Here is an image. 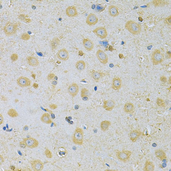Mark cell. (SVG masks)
I'll use <instances>...</instances> for the list:
<instances>
[{"label": "cell", "mask_w": 171, "mask_h": 171, "mask_svg": "<svg viewBox=\"0 0 171 171\" xmlns=\"http://www.w3.org/2000/svg\"><path fill=\"white\" fill-rule=\"evenodd\" d=\"M125 28L127 30L133 35H137L141 32L142 28L140 24L132 21L129 20L126 22Z\"/></svg>", "instance_id": "obj_1"}, {"label": "cell", "mask_w": 171, "mask_h": 171, "mask_svg": "<svg viewBox=\"0 0 171 171\" xmlns=\"http://www.w3.org/2000/svg\"><path fill=\"white\" fill-rule=\"evenodd\" d=\"M72 142L75 145L81 146L83 143L84 132L83 130L79 127H77L72 135Z\"/></svg>", "instance_id": "obj_2"}, {"label": "cell", "mask_w": 171, "mask_h": 171, "mask_svg": "<svg viewBox=\"0 0 171 171\" xmlns=\"http://www.w3.org/2000/svg\"><path fill=\"white\" fill-rule=\"evenodd\" d=\"M164 59V56L159 50H155L151 54V60L154 65H157L161 63Z\"/></svg>", "instance_id": "obj_3"}, {"label": "cell", "mask_w": 171, "mask_h": 171, "mask_svg": "<svg viewBox=\"0 0 171 171\" xmlns=\"http://www.w3.org/2000/svg\"><path fill=\"white\" fill-rule=\"evenodd\" d=\"M18 28L17 24L7 22L4 28V31L6 36H10L16 33Z\"/></svg>", "instance_id": "obj_4"}, {"label": "cell", "mask_w": 171, "mask_h": 171, "mask_svg": "<svg viewBox=\"0 0 171 171\" xmlns=\"http://www.w3.org/2000/svg\"><path fill=\"white\" fill-rule=\"evenodd\" d=\"M132 152L129 150H123L122 151H118L116 153V157L117 158L123 162H127L129 161Z\"/></svg>", "instance_id": "obj_5"}, {"label": "cell", "mask_w": 171, "mask_h": 171, "mask_svg": "<svg viewBox=\"0 0 171 171\" xmlns=\"http://www.w3.org/2000/svg\"><path fill=\"white\" fill-rule=\"evenodd\" d=\"M93 32L94 33L96 36L101 39H106L108 36L107 29L103 27H100L95 28L93 30Z\"/></svg>", "instance_id": "obj_6"}, {"label": "cell", "mask_w": 171, "mask_h": 171, "mask_svg": "<svg viewBox=\"0 0 171 171\" xmlns=\"http://www.w3.org/2000/svg\"><path fill=\"white\" fill-rule=\"evenodd\" d=\"M23 140L26 144L27 147L29 149L37 148L39 145L38 141L36 139L33 138H24Z\"/></svg>", "instance_id": "obj_7"}, {"label": "cell", "mask_w": 171, "mask_h": 171, "mask_svg": "<svg viewBox=\"0 0 171 171\" xmlns=\"http://www.w3.org/2000/svg\"><path fill=\"white\" fill-rule=\"evenodd\" d=\"M17 84L21 88L28 87L31 85L30 80L27 77L20 76L17 79Z\"/></svg>", "instance_id": "obj_8"}, {"label": "cell", "mask_w": 171, "mask_h": 171, "mask_svg": "<svg viewBox=\"0 0 171 171\" xmlns=\"http://www.w3.org/2000/svg\"><path fill=\"white\" fill-rule=\"evenodd\" d=\"M96 55L98 59V60L102 64H107L108 63L109 59L107 55L105 53V52L101 50H98L96 53Z\"/></svg>", "instance_id": "obj_9"}, {"label": "cell", "mask_w": 171, "mask_h": 171, "mask_svg": "<svg viewBox=\"0 0 171 171\" xmlns=\"http://www.w3.org/2000/svg\"><path fill=\"white\" fill-rule=\"evenodd\" d=\"M30 165L33 171H42L44 168V163L39 159H34L31 161Z\"/></svg>", "instance_id": "obj_10"}, {"label": "cell", "mask_w": 171, "mask_h": 171, "mask_svg": "<svg viewBox=\"0 0 171 171\" xmlns=\"http://www.w3.org/2000/svg\"><path fill=\"white\" fill-rule=\"evenodd\" d=\"M67 92L72 97H75L79 92L78 85L76 83H72L67 88Z\"/></svg>", "instance_id": "obj_11"}, {"label": "cell", "mask_w": 171, "mask_h": 171, "mask_svg": "<svg viewBox=\"0 0 171 171\" xmlns=\"http://www.w3.org/2000/svg\"><path fill=\"white\" fill-rule=\"evenodd\" d=\"M56 55L57 58L62 61H67L70 57L68 51L65 48L59 50L57 52Z\"/></svg>", "instance_id": "obj_12"}, {"label": "cell", "mask_w": 171, "mask_h": 171, "mask_svg": "<svg viewBox=\"0 0 171 171\" xmlns=\"http://www.w3.org/2000/svg\"><path fill=\"white\" fill-rule=\"evenodd\" d=\"M98 21V19L96 15L94 13H90L86 19V22L89 26L95 25Z\"/></svg>", "instance_id": "obj_13"}, {"label": "cell", "mask_w": 171, "mask_h": 171, "mask_svg": "<svg viewBox=\"0 0 171 171\" xmlns=\"http://www.w3.org/2000/svg\"><path fill=\"white\" fill-rule=\"evenodd\" d=\"M66 14L69 17H75L77 16L78 13L77 9L75 6H68L66 9Z\"/></svg>", "instance_id": "obj_14"}, {"label": "cell", "mask_w": 171, "mask_h": 171, "mask_svg": "<svg viewBox=\"0 0 171 171\" xmlns=\"http://www.w3.org/2000/svg\"><path fill=\"white\" fill-rule=\"evenodd\" d=\"M121 79L119 77H115L113 78L111 83L112 88L115 90H118L121 88Z\"/></svg>", "instance_id": "obj_15"}, {"label": "cell", "mask_w": 171, "mask_h": 171, "mask_svg": "<svg viewBox=\"0 0 171 171\" xmlns=\"http://www.w3.org/2000/svg\"><path fill=\"white\" fill-rule=\"evenodd\" d=\"M116 103L112 100H106L104 102L103 108L108 111H111L115 107Z\"/></svg>", "instance_id": "obj_16"}, {"label": "cell", "mask_w": 171, "mask_h": 171, "mask_svg": "<svg viewBox=\"0 0 171 171\" xmlns=\"http://www.w3.org/2000/svg\"><path fill=\"white\" fill-rule=\"evenodd\" d=\"M83 46L87 51H92L94 49V43L88 38H84L82 41Z\"/></svg>", "instance_id": "obj_17"}, {"label": "cell", "mask_w": 171, "mask_h": 171, "mask_svg": "<svg viewBox=\"0 0 171 171\" xmlns=\"http://www.w3.org/2000/svg\"><path fill=\"white\" fill-rule=\"evenodd\" d=\"M141 132L136 130H133L131 131L129 133V138L132 142H135L139 136L141 135Z\"/></svg>", "instance_id": "obj_18"}, {"label": "cell", "mask_w": 171, "mask_h": 171, "mask_svg": "<svg viewBox=\"0 0 171 171\" xmlns=\"http://www.w3.org/2000/svg\"><path fill=\"white\" fill-rule=\"evenodd\" d=\"M109 14L112 17H116L119 14L117 7L114 5H110L108 7Z\"/></svg>", "instance_id": "obj_19"}, {"label": "cell", "mask_w": 171, "mask_h": 171, "mask_svg": "<svg viewBox=\"0 0 171 171\" xmlns=\"http://www.w3.org/2000/svg\"><path fill=\"white\" fill-rule=\"evenodd\" d=\"M134 106L131 102L126 103L124 106V111L128 114H131L134 111Z\"/></svg>", "instance_id": "obj_20"}, {"label": "cell", "mask_w": 171, "mask_h": 171, "mask_svg": "<svg viewBox=\"0 0 171 171\" xmlns=\"http://www.w3.org/2000/svg\"><path fill=\"white\" fill-rule=\"evenodd\" d=\"M28 64L31 66H37L39 65V62L38 59L34 56H28L27 58Z\"/></svg>", "instance_id": "obj_21"}, {"label": "cell", "mask_w": 171, "mask_h": 171, "mask_svg": "<svg viewBox=\"0 0 171 171\" xmlns=\"http://www.w3.org/2000/svg\"><path fill=\"white\" fill-rule=\"evenodd\" d=\"M155 155L156 157H157L160 161L167 158L165 153L163 150L161 149H156V150H155Z\"/></svg>", "instance_id": "obj_22"}, {"label": "cell", "mask_w": 171, "mask_h": 171, "mask_svg": "<svg viewBox=\"0 0 171 171\" xmlns=\"http://www.w3.org/2000/svg\"><path fill=\"white\" fill-rule=\"evenodd\" d=\"M103 74L102 72L94 70L91 72V77L96 82H99L100 79L103 77Z\"/></svg>", "instance_id": "obj_23"}, {"label": "cell", "mask_w": 171, "mask_h": 171, "mask_svg": "<svg viewBox=\"0 0 171 171\" xmlns=\"http://www.w3.org/2000/svg\"><path fill=\"white\" fill-rule=\"evenodd\" d=\"M155 165L152 161L146 160L144 167V171H154L155 170Z\"/></svg>", "instance_id": "obj_24"}, {"label": "cell", "mask_w": 171, "mask_h": 171, "mask_svg": "<svg viewBox=\"0 0 171 171\" xmlns=\"http://www.w3.org/2000/svg\"><path fill=\"white\" fill-rule=\"evenodd\" d=\"M41 121L47 124H50L52 123V120L50 118V116L48 113H44L41 117Z\"/></svg>", "instance_id": "obj_25"}, {"label": "cell", "mask_w": 171, "mask_h": 171, "mask_svg": "<svg viewBox=\"0 0 171 171\" xmlns=\"http://www.w3.org/2000/svg\"><path fill=\"white\" fill-rule=\"evenodd\" d=\"M111 125L110 121L108 120H104L101 122L100 123V129L103 132H106L109 130V128Z\"/></svg>", "instance_id": "obj_26"}, {"label": "cell", "mask_w": 171, "mask_h": 171, "mask_svg": "<svg viewBox=\"0 0 171 171\" xmlns=\"http://www.w3.org/2000/svg\"><path fill=\"white\" fill-rule=\"evenodd\" d=\"M75 67L79 72H82L86 68V63L83 60L78 61L75 64Z\"/></svg>", "instance_id": "obj_27"}, {"label": "cell", "mask_w": 171, "mask_h": 171, "mask_svg": "<svg viewBox=\"0 0 171 171\" xmlns=\"http://www.w3.org/2000/svg\"><path fill=\"white\" fill-rule=\"evenodd\" d=\"M60 43V40L58 37H55L50 42V47L52 50H56Z\"/></svg>", "instance_id": "obj_28"}, {"label": "cell", "mask_w": 171, "mask_h": 171, "mask_svg": "<svg viewBox=\"0 0 171 171\" xmlns=\"http://www.w3.org/2000/svg\"><path fill=\"white\" fill-rule=\"evenodd\" d=\"M67 151L64 147H59L58 149V155L60 157H65L67 155Z\"/></svg>", "instance_id": "obj_29"}, {"label": "cell", "mask_w": 171, "mask_h": 171, "mask_svg": "<svg viewBox=\"0 0 171 171\" xmlns=\"http://www.w3.org/2000/svg\"><path fill=\"white\" fill-rule=\"evenodd\" d=\"M8 116L12 118H15L19 116V114L16 110L14 109H10L7 111Z\"/></svg>", "instance_id": "obj_30"}, {"label": "cell", "mask_w": 171, "mask_h": 171, "mask_svg": "<svg viewBox=\"0 0 171 171\" xmlns=\"http://www.w3.org/2000/svg\"><path fill=\"white\" fill-rule=\"evenodd\" d=\"M81 97L82 98L84 97H89L90 95V93L87 88H82L81 90Z\"/></svg>", "instance_id": "obj_31"}, {"label": "cell", "mask_w": 171, "mask_h": 171, "mask_svg": "<svg viewBox=\"0 0 171 171\" xmlns=\"http://www.w3.org/2000/svg\"><path fill=\"white\" fill-rule=\"evenodd\" d=\"M30 38V36L29 35L28 33L25 32V33H22V34L21 36V39L23 40L24 41H28Z\"/></svg>", "instance_id": "obj_32"}, {"label": "cell", "mask_w": 171, "mask_h": 171, "mask_svg": "<svg viewBox=\"0 0 171 171\" xmlns=\"http://www.w3.org/2000/svg\"><path fill=\"white\" fill-rule=\"evenodd\" d=\"M106 7V6H103V5H101V4H97L96 8L98 12H101L105 10Z\"/></svg>", "instance_id": "obj_33"}, {"label": "cell", "mask_w": 171, "mask_h": 171, "mask_svg": "<svg viewBox=\"0 0 171 171\" xmlns=\"http://www.w3.org/2000/svg\"><path fill=\"white\" fill-rule=\"evenodd\" d=\"M44 155L48 158H51L52 157V154L51 151L48 148H46L44 151Z\"/></svg>", "instance_id": "obj_34"}, {"label": "cell", "mask_w": 171, "mask_h": 171, "mask_svg": "<svg viewBox=\"0 0 171 171\" xmlns=\"http://www.w3.org/2000/svg\"><path fill=\"white\" fill-rule=\"evenodd\" d=\"M10 59L12 62H15L18 59V55L16 53H13L10 56Z\"/></svg>", "instance_id": "obj_35"}, {"label": "cell", "mask_w": 171, "mask_h": 171, "mask_svg": "<svg viewBox=\"0 0 171 171\" xmlns=\"http://www.w3.org/2000/svg\"><path fill=\"white\" fill-rule=\"evenodd\" d=\"M101 44H102V45L105 48L106 50H107V49L109 48L110 45L109 43L107 40H105V41L101 42Z\"/></svg>", "instance_id": "obj_36"}, {"label": "cell", "mask_w": 171, "mask_h": 171, "mask_svg": "<svg viewBox=\"0 0 171 171\" xmlns=\"http://www.w3.org/2000/svg\"><path fill=\"white\" fill-rule=\"evenodd\" d=\"M165 22L168 25L170 26L171 25V16L167 17L165 19Z\"/></svg>", "instance_id": "obj_37"}, {"label": "cell", "mask_w": 171, "mask_h": 171, "mask_svg": "<svg viewBox=\"0 0 171 171\" xmlns=\"http://www.w3.org/2000/svg\"><path fill=\"white\" fill-rule=\"evenodd\" d=\"M157 104L159 107H164V106L163 100L159 99V98H158L157 100Z\"/></svg>", "instance_id": "obj_38"}, {"label": "cell", "mask_w": 171, "mask_h": 171, "mask_svg": "<svg viewBox=\"0 0 171 171\" xmlns=\"http://www.w3.org/2000/svg\"><path fill=\"white\" fill-rule=\"evenodd\" d=\"M19 146H20V148H21L22 149H25L26 147H27V145H26V144L25 142V141L24 140L20 142Z\"/></svg>", "instance_id": "obj_39"}, {"label": "cell", "mask_w": 171, "mask_h": 171, "mask_svg": "<svg viewBox=\"0 0 171 171\" xmlns=\"http://www.w3.org/2000/svg\"><path fill=\"white\" fill-rule=\"evenodd\" d=\"M55 76V75L53 74V73H50V74L48 75L47 78H48V80L49 81H50V80H52V79H54Z\"/></svg>", "instance_id": "obj_40"}, {"label": "cell", "mask_w": 171, "mask_h": 171, "mask_svg": "<svg viewBox=\"0 0 171 171\" xmlns=\"http://www.w3.org/2000/svg\"><path fill=\"white\" fill-rule=\"evenodd\" d=\"M49 107H50V108L51 109H52V110H55L57 108V106L56 105V104H50Z\"/></svg>", "instance_id": "obj_41"}, {"label": "cell", "mask_w": 171, "mask_h": 171, "mask_svg": "<svg viewBox=\"0 0 171 171\" xmlns=\"http://www.w3.org/2000/svg\"><path fill=\"white\" fill-rule=\"evenodd\" d=\"M160 80L161 82H164V83H166V82L167 81V78H166L165 76H161V77H160Z\"/></svg>", "instance_id": "obj_42"}, {"label": "cell", "mask_w": 171, "mask_h": 171, "mask_svg": "<svg viewBox=\"0 0 171 171\" xmlns=\"http://www.w3.org/2000/svg\"><path fill=\"white\" fill-rule=\"evenodd\" d=\"M4 162V158L2 155H0V165H2L3 163Z\"/></svg>", "instance_id": "obj_43"}, {"label": "cell", "mask_w": 171, "mask_h": 171, "mask_svg": "<svg viewBox=\"0 0 171 171\" xmlns=\"http://www.w3.org/2000/svg\"><path fill=\"white\" fill-rule=\"evenodd\" d=\"M4 122V117L2 114H0V125H2Z\"/></svg>", "instance_id": "obj_44"}, {"label": "cell", "mask_w": 171, "mask_h": 171, "mask_svg": "<svg viewBox=\"0 0 171 171\" xmlns=\"http://www.w3.org/2000/svg\"><path fill=\"white\" fill-rule=\"evenodd\" d=\"M33 87L35 89H37L39 87V85L37 83H34L33 84Z\"/></svg>", "instance_id": "obj_45"}, {"label": "cell", "mask_w": 171, "mask_h": 171, "mask_svg": "<svg viewBox=\"0 0 171 171\" xmlns=\"http://www.w3.org/2000/svg\"><path fill=\"white\" fill-rule=\"evenodd\" d=\"M166 166H167V163H163L159 165V167H160L161 168H164Z\"/></svg>", "instance_id": "obj_46"}, {"label": "cell", "mask_w": 171, "mask_h": 171, "mask_svg": "<svg viewBox=\"0 0 171 171\" xmlns=\"http://www.w3.org/2000/svg\"><path fill=\"white\" fill-rule=\"evenodd\" d=\"M29 129V127L28 125H25L24 127H23V131H27Z\"/></svg>", "instance_id": "obj_47"}, {"label": "cell", "mask_w": 171, "mask_h": 171, "mask_svg": "<svg viewBox=\"0 0 171 171\" xmlns=\"http://www.w3.org/2000/svg\"><path fill=\"white\" fill-rule=\"evenodd\" d=\"M108 50L110 51H112L113 50H115V49H113V47L112 46V45H109V48H108Z\"/></svg>", "instance_id": "obj_48"}, {"label": "cell", "mask_w": 171, "mask_h": 171, "mask_svg": "<svg viewBox=\"0 0 171 171\" xmlns=\"http://www.w3.org/2000/svg\"><path fill=\"white\" fill-rule=\"evenodd\" d=\"M52 84L53 85V86H56V85H57V83H58V82H57V80H53V81H52Z\"/></svg>", "instance_id": "obj_49"}, {"label": "cell", "mask_w": 171, "mask_h": 171, "mask_svg": "<svg viewBox=\"0 0 171 171\" xmlns=\"http://www.w3.org/2000/svg\"><path fill=\"white\" fill-rule=\"evenodd\" d=\"M166 53H167V54L168 55V56H169V58L170 59L171 57V51H167Z\"/></svg>", "instance_id": "obj_50"}, {"label": "cell", "mask_w": 171, "mask_h": 171, "mask_svg": "<svg viewBox=\"0 0 171 171\" xmlns=\"http://www.w3.org/2000/svg\"><path fill=\"white\" fill-rule=\"evenodd\" d=\"M82 99H83L84 101H88V100H89L88 97H82Z\"/></svg>", "instance_id": "obj_51"}, {"label": "cell", "mask_w": 171, "mask_h": 171, "mask_svg": "<svg viewBox=\"0 0 171 171\" xmlns=\"http://www.w3.org/2000/svg\"><path fill=\"white\" fill-rule=\"evenodd\" d=\"M119 58L120 59H123L124 58V55H123V54H121V53H120L119 54Z\"/></svg>", "instance_id": "obj_52"}, {"label": "cell", "mask_w": 171, "mask_h": 171, "mask_svg": "<svg viewBox=\"0 0 171 171\" xmlns=\"http://www.w3.org/2000/svg\"><path fill=\"white\" fill-rule=\"evenodd\" d=\"M43 110H45V111H48V112H49L50 114L53 113V112H52L51 110H49V109H44Z\"/></svg>", "instance_id": "obj_53"}, {"label": "cell", "mask_w": 171, "mask_h": 171, "mask_svg": "<svg viewBox=\"0 0 171 171\" xmlns=\"http://www.w3.org/2000/svg\"><path fill=\"white\" fill-rule=\"evenodd\" d=\"M10 167L11 170H12V171H14L15 170V168H16L13 165H11Z\"/></svg>", "instance_id": "obj_54"}, {"label": "cell", "mask_w": 171, "mask_h": 171, "mask_svg": "<svg viewBox=\"0 0 171 171\" xmlns=\"http://www.w3.org/2000/svg\"><path fill=\"white\" fill-rule=\"evenodd\" d=\"M79 55H80V56H83V55H84V53H83V51H81V50H80V51H79Z\"/></svg>", "instance_id": "obj_55"}, {"label": "cell", "mask_w": 171, "mask_h": 171, "mask_svg": "<svg viewBox=\"0 0 171 171\" xmlns=\"http://www.w3.org/2000/svg\"><path fill=\"white\" fill-rule=\"evenodd\" d=\"M50 116L51 117V118H53V119H54L55 118V115L52 113H51V115H50Z\"/></svg>", "instance_id": "obj_56"}, {"label": "cell", "mask_w": 171, "mask_h": 171, "mask_svg": "<svg viewBox=\"0 0 171 171\" xmlns=\"http://www.w3.org/2000/svg\"><path fill=\"white\" fill-rule=\"evenodd\" d=\"M31 76H32V77L34 79H35V78H36V75L35 74H34V73L32 74Z\"/></svg>", "instance_id": "obj_57"}, {"label": "cell", "mask_w": 171, "mask_h": 171, "mask_svg": "<svg viewBox=\"0 0 171 171\" xmlns=\"http://www.w3.org/2000/svg\"><path fill=\"white\" fill-rule=\"evenodd\" d=\"M70 124H73V122H72H72H71H71H70Z\"/></svg>", "instance_id": "obj_58"}]
</instances>
